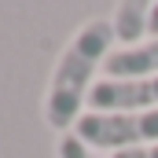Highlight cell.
Listing matches in <instances>:
<instances>
[{
	"label": "cell",
	"instance_id": "obj_1",
	"mask_svg": "<svg viewBox=\"0 0 158 158\" xmlns=\"http://www.w3.org/2000/svg\"><path fill=\"white\" fill-rule=\"evenodd\" d=\"M114 52V33H110V19H88L74 37L66 40V48L59 52L52 77L44 88V125L63 132H74L77 118L88 107V92L96 85V70L107 63V55Z\"/></svg>",
	"mask_w": 158,
	"mask_h": 158
},
{
	"label": "cell",
	"instance_id": "obj_2",
	"mask_svg": "<svg viewBox=\"0 0 158 158\" xmlns=\"http://www.w3.org/2000/svg\"><path fill=\"white\" fill-rule=\"evenodd\" d=\"M74 136L85 140L92 151H125V147H147L158 143V107L155 110H132V114H96L85 110L74 125Z\"/></svg>",
	"mask_w": 158,
	"mask_h": 158
},
{
	"label": "cell",
	"instance_id": "obj_3",
	"mask_svg": "<svg viewBox=\"0 0 158 158\" xmlns=\"http://www.w3.org/2000/svg\"><path fill=\"white\" fill-rule=\"evenodd\" d=\"M155 107H158V77L136 81L99 77L88 92V110L96 114H132V110H155Z\"/></svg>",
	"mask_w": 158,
	"mask_h": 158
},
{
	"label": "cell",
	"instance_id": "obj_4",
	"mask_svg": "<svg viewBox=\"0 0 158 158\" xmlns=\"http://www.w3.org/2000/svg\"><path fill=\"white\" fill-rule=\"evenodd\" d=\"M103 77H110V81L158 77V37H147L132 48H114L103 63Z\"/></svg>",
	"mask_w": 158,
	"mask_h": 158
},
{
	"label": "cell",
	"instance_id": "obj_5",
	"mask_svg": "<svg viewBox=\"0 0 158 158\" xmlns=\"http://www.w3.org/2000/svg\"><path fill=\"white\" fill-rule=\"evenodd\" d=\"M147 19H151V4L143 0H125L110 11V33L114 48H132L140 40H147Z\"/></svg>",
	"mask_w": 158,
	"mask_h": 158
},
{
	"label": "cell",
	"instance_id": "obj_6",
	"mask_svg": "<svg viewBox=\"0 0 158 158\" xmlns=\"http://www.w3.org/2000/svg\"><path fill=\"white\" fill-rule=\"evenodd\" d=\"M55 158H103L99 151H92L85 140H77L74 132H63L55 143Z\"/></svg>",
	"mask_w": 158,
	"mask_h": 158
},
{
	"label": "cell",
	"instance_id": "obj_7",
	"mask_svg": "<svg viewBox=\"0 0 158 158\" xmlns=\"http://www.w3.org/2000/svg\"><path fill=\"white\" fill-rule=\"evenodd\" d=\"M110 158H158V143H147V147H125V151H114Z\"/></svg>",
	"mask_w": 158,
	"mask_h": 158
},
{
	"label": "cell",
	"instance_id": "obj_8",
	"mask_svg": "<svg viewBox=\"0 0 158 158\" xmlns=\"http://www.w3.org/2000/svg\"><path fill=\"white\" fill-rule=\"evenodd\" d=\"M147 37H158V4H151V19H147Z\"/></svg>",
	"mask_w": 158,
	"mask_h": 158
}]
</instances>
